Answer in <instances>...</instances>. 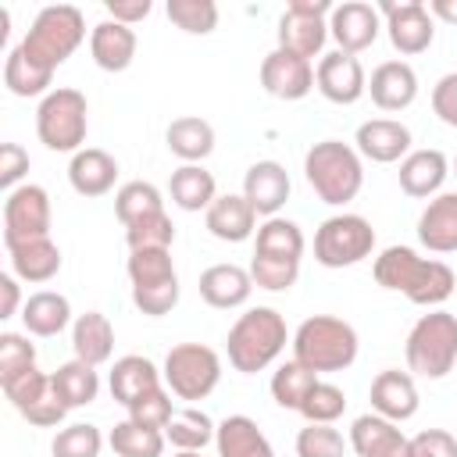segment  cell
<instances>
[{
  "label": "cell",
  "instance_id": "cell-26",
  "mask_svg": "<svg viewBox=\"0 0 457 457\" xmlns=\"http://www.w3.org/2000/svg\"><path fill=\"white\" fill-rule=\"evenodd\" d=\"M400 189L414 200H428V196H439L446 175H450V161L443 150H411L403 161H400Z\"/></svg>",
  "mask_w": 457,
  "mask_h": 457
},
{
  "label": "cell",
  "instance_id": "cell-40",
  "mask_svg": "<svg viewBox=\"0 0 457 457\" xmlns=\"http://www.w3.org/2000/svg\"><path fill=\"white\" fill-rule=\"evenodd\" d=\"M314 382H318V375H314L311 368H303L300 361H286V364H278L275 375H271V400H275L278 407L300 414V407H303L307 393L314 389Z\"/></svg>",
  "mask_w": 457,
  "mask_h": 457
},
{
  "label": "cell",
  "instance_id": "cell-45",
  "mask_svg": "<svg viewBox=\"0 0 457 457\" xmlns=\"http://www.w3.org/2000/svg\"><path fill=\"white\" fill-rule=\"evenodd\" d=\"M343 411H346V393L336 382H325V378L314 382V389L307 393V400L300 407L307 425H332L336 418H343Z\"/></svg>",
  "mask_w": 457,
  "mask_h": 457
},
{
  "label": "cell",
  "instance_id": "cell-25",
  "mask_svg": "<svg viewBox=\"0 0 457 457\" xmlns=\"http://www.w3.org/2000/svg\"><path fill=\"white\" fill-rule=\"evenodd\" d=\"M161 382H164V375H161L157 364H154L150 357H143V353H125V357H118L114 368H111V375H107V389H111V396H114L121 407H132L139 396L161 389Z\"/></svg>",
  "mask_w": 457,
  "mask_h": 457
},
{
  "label": "cell",
  "instance_id": "cell-19",
  "mask_svg": "<svg viewBox=\"0 0 457 457\" xmlns=\"http://www.w3.org/2000/svg\"><path fill=\"white\" fill-rule=\"evenodd\" d=\"M261 86L275 100H303L314 89V64L282 50V46H275L261 61Z\"/></svg>",
  "mask_w": 457,
  "mask_h": 457
},
{
  "label": "cell",
  "instance_id": "cell-22",
  "mask_svg": "<svg viewBox=\"0 0 457 457\" xmlns=\"http://www.w3.org/2000/svg\"><path fill=\"white\" fill-rule=\"evenodd\" d=\"M357 154L375 164H393L411 154V129L396 118H371L357 125Z\"/></svg>",
  "mask_w": 457,
  "mask_h": 457
},
{
  "label": "cell",
  "instance_id": "cell-17",
  "mask_svg": "<svg viewBox=\"0 0 457 457\" xmlns=\"http://www.w3.org/2000/svg\"><path fill=\"white\" fill-rule=\"evenodd\" d=\"M382 14L375 4H364V0H346V4H336L332 14H328V36L339 43L343 54H361L368 50L378 32H382Z\"/></svg>",
  "mask_w": 457,
  "mask_h": 457
},
{
  "label": "cell",
  "instance_id": "cell-31",
  "mask_svg": "<svg viewBox=\"0 0 457 457\" xmlns=\"http://www.w3.org/2000/svg\"><path fill=\"white\" fill-rule=\"evenodd\" d=\"M71 350L79 361H86L93 368L107 364L114 353V325L107 321V314H100V311L79 314L71 325Z\"/></svg>",
  "mask_w": 457,
  "mask_h": 457
},
{
  "label": "cell",
  "instance_id": "cell-35",
  "mask_svg": "<svg viewBox=\"0 0 457 457\" xmlns=\"http://www.w3.org/2000/svg\"><path fill=\"white\" fill-rule=\"evenodd\" d=\"M168 193H171V204L182 211H207L218 200V182L204 164H182L171 171Z\"/></svg>",
  "mask_w": 457,
  "mask_h": 457
},
{
  "label": "cell",
  "instance_id": "cell-47",
  "mask_svg": "<svg viewBox=\"0 0 457 457\" xmlns=\"http://www.w3.org/2000/svg\"><path fill=\"white\" fill-rule=\"evenodd\" d=\"M350 439L332 425H307L296 432V457H346Z\"/></svg>",
  "mask_w": 457,
  "mask_h": 457
},
{
  "label": "cell",
  "instance_id": "cell-12",
  "mask_svg": "<svg viewBox=\"0 0 457 457\" xmlns=\"http://www.w3.org/2000/svg\"><path fill=\"white\" fill-rule=\"evenodd\" d=\"M50 193L36 182H25L18 189L7 193L4 200V246H21L32 239H46L50 236Z\"/></svg>",
  "mask_w": 457,
  "mask_h": 457
},
{
  "label": "cell",
  "instance_id": "cell-3",
  "mask_svg": "<svg viewBox=\"0 0 457 457\" xmlns=\"http://www.w3.org/2000/svg\"><path fill=\"white\" fill-rule=\"evenodd\" d=\"M286 343H289V328L275 307H250L246 314L236 318V325L225 336L228 364L243 375L264 371L286 350Z\"/></svg>",
  "mask_w": 457,
  "mask_h": 457
},
{
  "label": "cell",
  "instance_id": "cell-2",
  "mask_svg": "<svg viewBox=\"0 0 457 457\" xmlns=\"http://www.w3.org/2000/svg\"><path fill=\"white\" fill-rule=\"evenodd\" d=\"M300 257H303L300 225L289 218H264V225H257V243L250 261L253 286L268 293L293 289V282L300 278Z\"/></svg>",
  "mask_w": 457,
  "mask_h": 457
},
{
  "label": "cell",
  "instance_id": "cell-42",
  "mask_svg": "<svg viewBox=\"0 0 457 457\" xmlns=\"http://www.w3.org/2000/svg\"><path fill=\"white\" fill-rule=\"evenodd\" d=\"M50 79H54V71H43V68H36L18 46L7 54V61H4V86L14 93V96H46L50 93Z\"/></svg>",
  "mask_w": 457,
  "mask_h": 457
},
{
  "label": "cell",
  "instance_id": "cell-28",
  "mask_svg": "<svg viewBox=\"0 0 457 457\" xmlns=\"http://www.w3.org/2000/svg\"><path fill=\"white\" fill-rule=\"evenodd\" d=\"M418 239L432 253L457 250V193H439L418 214Z\"/></svg>",
  "mask_w": 457,
  "mask_h": 457
},
{
  "label": "cell",
  "instance_id": "cell-14",
  "mask_svg": "<svg viewBox=\"0 0 457 457\" xmlns=\"http://www.w3.org/2000/svg\"><path fill=\"white\" fill-rule=\"evenodd\" d=\"M4 396L29 425H39V428H57L68 414V407L57 400L50 386V375H43L39 368H29L25 375L4 382Z\"/></svg>",
  "mask_w": 457,
  "mask_h": 457
},
{
  "label": "cell",
  "instance_id": "cell-53",
  "mask_svg": "<svg viewBox=\"0 0 457 457\" xmlns=\"http://www.w3.org/2000/svg\"><path fill=\"white\" fill-rule=\"evenodd\" d=\"M107 7V18L111 21H121V25H136V21H143L150 11H154V4L150 0H107L104 4Z\"/></svg>",
  "mask_w": 457,
  "mask_h": 457
},
{
  "label": "cell",
  "instance_id": "cell-55",
  "mask_svg": "<svg viewBox=\"0 0 457 457\" xmlns=\"http://www.w3.org/2000/svg\"><path fill=\"white\" fill-rule=\"evenodd\" d=\"M428 14L446 21V25H457V0H432L428 4Z\"/></svg>",
  "mask_w": 457,
  "mask_h": 457
},
{
  "label": "cell",
  "instance_id": "cell-11",
  "mask_svg": "<svg viewBox=\"0 0 457 457\" xmlns=\"http://www.w3.org/2000/svg\"><path fill=\"white\" fill-rule=\"evenodd\" d=\"M375 228L361 214H332L314 232V261L321 268H350L371 257Z\"/></svg>",
  "mask_w": 457,
  "mask_h": 457
},
{
  "label": "cell",
  "instance_id": "cell-10",
  "mask_svg": "<svg viewBox=\"0 0 457 457\" xmlns=\"http://www.w3.org/2000/svg\"><path fill=\"white\" fill-rule=\"evenodd\" d=\"M164 386L179 400H204L221 382V357L204 343H179L164 357Z\"/></svg>",
  "mask_w": 457,
  "mask_h": 457
},
{
  "label": "cell",
  "instance_id": "cell-30",
  "mask_svg": "<svg viewBox=\"0 0 457 457\" xmlns=\"http://www.w3.org/2000/svg\"><path fill=\"white\" fill-rule=\"evenodd\" d=\"M114 179H118V161L107 150L82 146L79 154H71L68 182L79 196H104V193L114 189Z\"/></svg>",
  "mask_w": 457,
  "mask_h": 457
},
{
  "label": "cell",
  "instance_id": "cell-15",
  "mask_svg": "<svg viewBox=\"0 0 457 457\" xmlns=\"http://www.w3.org/2000/svg\"><path fill=\"white\" fill-rule=\"evenodd\" d=\"M382 21H386V32H389V43L393 50H400L403 57H414V54H425L436 39V21L428 14V4L421 0H382L375 4Z\"/></svg>",
  "mask_w": 457,
  "mask_h": 457
},
{
  "label": "cell",
  "instance_id": "cell-29",
  "mask_svg": "<svg viewBox=\"0 0 457 457\" xmlns=\"http://www.w3.org/2000/svg\"><path fill=\"white\" fill-rule=\"evenodd\" d=\"M136 46H139L136 32L129 25H121V21H111V18L96 21L93 32H89L93 64L104 68V71H125L132 64V57H136Z\"/></svg>",
  "mask_w": 457,
  "mask_h": 457
},
{
  "label": "cell",
  "instance_id": "cell-41",
  "mask_svg": "<svg viewBox=\"0 0 457 457\" xmlns=\"http://www.w3.org/2000/svg\"><path fill=\"white\" fill-rule=\"evenodd\" d=\"M164 211V200H161V189L154 182H125L118 193H114V214L121 225H132L139 218H150V214H161Z\"/></svg>",
  "mask_w": 457,
  "mask_h": 457
},
{
  "label": "cell",
  "instance_id": "cell-16",
  "mask_svg": "<svg viewBox=\"0 0 457 457\" xmlns=\"http://www.w3.org/2000/svg\"><path fill=\"white\" fill-rule=\"evenodd\" d=\"M314 86L328 104L350 107L368 93V75L353 54L332 50V54H321V61L314 68Z\"/></svg>",
  "mask_w": 457,
  "mask_h": 457
},
{
  "label": "cell",
  "instance_id": "cell-43",
  "mask_svg": "<svg viewBox=\"0 0 457 457\" xmlns=\"http://www.w3.org/2000/svg\"><path fill=\"white\" fill-rule=\"evenodd\" d=\"M100 450H104V436L89 421H75V425L57 428V436L50 443L54 457H100Z\"/></svg>",
  "mask_w": 457,
  "mask_h": 457
},
{
  "label": "cell",
  "instance_id": "cell-39",
  "mask_svg": "<svg viewBox=\"0 0 457 457\" xmlns=\"http://www.w3.org/2000/svg\"><path fill=\"white\" fill-rule=\"evenodd\" d=\"M107 443H111V450L118 457H161L168 436L161 428H146V425H136L132 418H125V421H118L111 428Z\"/></svg>",
  "mask_w": 457,
  "mask_h": 457
},
{
  "label": "cell",
  "instance_id": "cell-57",
  "mask_svg": "<svg viewBox=\"0 0 457 457\" xmlns=\"http://www.w3.org/2000/svg\"><path fill=\"white\" fill-rule=\"evenodd\" d=\"M450 168H453V175H457V157H453V164H450Z\"/></svg>",
  "mask_w": 457,
  "mask_h": 457
},
{
  "label": "cell",
  "instance_id": "cell-13",
  "mask_svg": "<svg viewBox=\"0 0 457 457\" xmlns=\"http://www.w3.org/2000/svg\"><path fill=\"white\" fill-rule=\"evenodd\" d=\"M328 0H293L278 18V46L311 61L325 50L328 39Z\"/></svg>",
  "mask_w": 457,
  "mask_h": 457
},
{
  "label": "cell",
  "instance_id": "cell-49",
  "mask_svg": "<svg viewBox=\"0 0 457 457\" xmlns=\"http://www.w3.org/2000/svg\"><path fill=\"white\" fill-rule=\"evenodd\" d=\"M129 411V418L136 421V425H146V428H168V421L175 418V407H171V393L161 386V389H154V393H146V396H139L132 407H125Z\"/></svg>",
  "mask_w": 457,
  "mask_h": 457
},
{
  "label": "cell",
  "instance_id": "cell-44",
  "mask_svg": "<svg viewBox=\"0 0 457 457\" xmlns=\"http://www.w3.org/2000/svg\"><path fill=\"white\" fill-rule=\"evenodd\" d=\"M168 21L189 36H207L218 25L214 0H168Z\"/></svg>",
  "mask_w": 457,
  "mask_h": 457
},
{
  "label": "cell",
  "instance_id": "cell-50",
  "mask_svg": "<svg viewBox=\"0 0 457 457\" xmlns=\"http://www.w3.org/2000/svg\"><path fill=\"white\" fill-rule=\"evenodd\" d=\"M432 111L443 125L457 129V71L443 75L436 86H432Z\"/></svg>",
  "mask_w": 457,
  "mask_h": 457
},
{
  "label": "cell",
  "instance_id": "cell-32",
  "mask_svg": "<svg viewBox=\"0 0 457 457\" xmlns=\"http://www.w3.org/2000/svg\"><path fill=\"white\" fill-rule=\"evenodd\" d=\"M214 446H218V457H275L268 436L246 414H228L225 421H218Z\"/></svg>",
  "mask_w": 457,
  "mask_h": 457
},
{
  "label": "cell",
  "instance_id": "cell-8",
  "mask_svg": "<svg viewBox=\"0 0 457 457\" xmlns=\"http://www.w3.org/2000/svg\"><path fill=\"white\" fill-rule=\"evenodd\" d=\"M89 132V104L79 89H50L36 107V136L54 154H79Z\"/></svg>",
  "mask_w": 457,
  "mask_h": 457
},
{
  "label": "cell",
  "instance_id": "cell-46",
  "mask_svg": "<svg viewBox=\"0 0 457 457\" xmlns=\"http://www.w3.org/2000/svg\"><path fill=\"white\" fill-rule=\"evenodd\" d=\"M125 243H129V250H171L175 225L164 211L150 214V218H139V221L125 225Z\"/></svg>",
  "mask_w": 457,
  "mask_h": 457
},
{
  "label": "cell",
  "instance_id": "cell-24",
  "mask_svg": "<svg viewBox=\"0 0 457 457\" xmlns=\"http://www.w3.org/2000/svg\"><path fill=\"white\" fill-rule=\"evenodd\" d=\"M204 225L221 243H243L257 232V211L243 193H225L204 211Z\"/></svg>",
  "mask_w": 457,
  "mask_h": 457
},
{
  "label": "cell",
  "instance_id": "cell-48",
  "mask_svg": "<svg viewBox=\"0 0 457 457\" xmlns=\"http://www.w3.org/2000/svg\"><path fill=\"white\" fill-rule=\"evenodd\" d=\"M29 368H36V346L29 343V336L21 332H4L0 336V386L25 375Z\"/></svg>",
  "mask_w": 457,
  "mask_h": 457
},
{
  "label": "cell",
  "instance_id": "cell-9",
  "mask_svg": "<svg viewBox=\"0 0 457 457\" xmlns=\"http://www.w3.org/2000/svg\"><path fill=\"white\" fill-rule=\"evenodd\" d=\"M129 282H132V303L150 314L164 318L179 303V271L171 264V250H129Z\"/></svg>",
  "mask_w": 457,
  "mask_h": 457
},
{
  "label": "cell",
  "instance_id": "cell-5",
  "mask_svg": "<svg viewBox=\"0 0 457 457\" xmlns=\"http://www.w3.org/2000/svg\"><path fill=\"white\" fill-rule=\"evenodd\" d=\"M357 350H361L357 328L332 314L303 318L300 328L293 332V361H300L314 375L346 371L357 361Z\"/></svg>",
  "mask_w": 457,
  "mask_h": 457
},
{
  "label": "cell",
  "instance_id": "cell-27",
  "mask_svg": "<svg viewBox=\"0 0 457 457\" xmlns=\"http://www.w3.org/2000/svg\"><path fill=\"white\" fill-rule=\"evenodd\" d=\"M253 293V278H250V268H239V264H211L200 271V296L204 303L218 307V311H232V307H243Z\"/></svg>",
  "mask_w": 457,
  "mask_h": 457
},
{
  "label": "cell",
  "instance_id": "cell-20",
  "mask_svg": "<svg viewBox=\"0 0 457 457\" xmlns=\"http://www.w3.org/2000/svg\"><path fill=\"white\" fill-rule=\"evenodd\" d=\"M289 171L278 161H253L243 175V196L261 218H278V211L289 200Z\"/></svg>",
  "mask_w": 457,
  "mask_h": 457
},
{
  "label": "cell",
  "instance_id": "cell-6",
  "mask_svg": "<svg viewBox=\"0 0 457 457\" xmlns=\"http://www.w3.org/2000/svg\"><path fill=\"white\" fill-rule=\"evenodd\" d=\"M86 39V18L71 4H50L32 18L18 50L43 71H57Z\"/></svg>",
  "mask_w": 457,
  "mask_h": 457
},
{
  "label": "cell",
  "instance_id": "cell-52",
  "mask_svg": "<svg viewBox=\"0 0 457 457\" xmlns=\"http://www.w3.org/2000/svg\"><path fill=\"white\" fill-rule=\"evenodd\" d=\"M25 171H29V154L18 143H4L0 146V186L7 193L18 189V182H21Z\"/></svg>",
  "mask_w": 457,
  "mask_h": 457
},
{
  "label": "cell",
  "instance_id": "cell-37",
  "mask_svg": "<svg viewBox=\"0 0 457 457\" xmlns=\"http://www.w3.org/2000/svg\"><path fill=\"white\" fill-rule=\"evenodd\" d=\"M50 386H54L57 400H61L68 411H75V407H86V403L96 400V393H100V375H96L93 364H86V361L75 357V361H64V364L50 375Z\"/></svg>",
  "mask_w": 457,
  "mask_h": 457
},
{
  "label": "cell",
  "instance_id": "cell-51",
  "mask_svg": "<svg viewBox=\"0 0 457 457\" xmlns=\"http://www.w3.org/2000/svg\"><path fill=\"white\" fill-rule=\"evenodd\" d=\"M411 443H414V457H457V439L446 428H425L411 436Z\"/></svg>",
  "mask_w": 457,
  "mask_h": 457
},
{
  "label": "cell",
  "instance_id": "cell-38",
  "mask_svg": "<svg viewBox=\"0 0 457 457\" xmlns=\"http://www.w3.org/2000/svg\"><path fill=\"white\" fill-rule=\"evenodd\" d=\"M164 436H168V443H171L175 450H204L207 443H214L218 425H214L211 414H204L200 407H182V411H175V418L168 421Z\"/></svg>",
  "mask_w": 457,
  "mask_h": 457
},
{
  "label": "cell",
  "instance_id": "cell-33",
  "mask_svg": "<svg viewBox=\"0 0 457 457\" xmlns=\"http://www.w3.org/2000/svg\"><path fill=\"white\" fill-rule=\"evenodd\" d=\"M21 321H25V332H32V336H43V339L61 336L71 321V303L64 293L39 289L21 303Z\"/></svg>",
  "mask_w": 457,
  "mask_h": 457
},
{
  "label": "cell",
  "instance_id": "cell-54",
  "mask_svg": "<svg viewBox=\"0 0 457 457\" xmlns=\"http://www.w3.org/2000/svg\"><path fill=\"white\" fill-rule=\"evenodd\" d=\"M21 303V289H18V275H0V318H14Z\"/></svg>",
  "mask_w": 457,
  "mask_h": 457
},
{
  "label": "cell",
  "instance_id": "cell-21",
  "mask_svg": "<svg viewBox=\"0 0 457 457\" xmlns=\"http://www.w3.org/2000/svg\"><path fill=\"white\" fill-rule=\"evenodd\" d=\"M371 411L389 418V421H407L418 414V386H414V375L411 371H400V368H386L371 378Z\"/></svg>",
  "mask_w": 457,
  "mask_h": 457
},
{
  "label": "cell",
  "instance_id": "cell-1",
  "mask_svg": "<svg viewBox=\"0 0 457 457\" xmlns=\"http://www.w3.org/2000/svg\"><path fill=\"white\" fill-rule=\"evenodd\" d=\"M375 282L389 293H400L407 296L411 303L418 307H439L453 296V286H457V275L450 264L443 261H432V257H421L418 250L411 246H386L378 257H375Z\"/></svg>",
  "mask_w": 457,
  "mask_h": 457
},
{
  "label": "cell",
  "instance_id": "cell-23",
  "mask_svg": "<svg viewBox=\"0 0 457 457\" xmlns=\"http://www.w3.org/2000/svg\"><path fill=\"white\" fill-rule=\"evenodd\" d=\"M368 93L382 111H407L418 100V75L407 61H382L368 79Z\"/></svg>",
  "mask_w": 457,
  "mask_h": 457
},
{
  "label": "cell",
  "instance_id": "cell-34",
  "mask_svg": "<svg viewBox=\"0 0 457 457\" xmlns=\"http://www.w3.org/2000/svg\"><path fill=\"white\" fill-rule=\"evenodd\" d=\"M164 139H168V150L182 164H200L214 150V125L204 121V118H196V114H182V118H175L168 125Z\"/></svg>",
  "mask_w": 457,
  "mask_h": 457
},
{
  "label": "cell",
  "instance_id": "cell-4",
  "mask_svg": "<svg viewBox=\"0 0 457 457\" xmlns=\"http://www.w3.org/2000/svg\"><path fill=\"white\" fill-rule=\"evenodd\" d=\"M303 175L307 186L318 193L321 204L343 207L350 204L364 186V164L357 146L343 139H321L303 154Z\"/></svg>",
  "mask_w": 457,
  "mask_h": 457
},
{
  "label": "cell",
  "instance_id": "cell-18",
  "mask_svg": "<svg viewBox=\"0 0 457 457\" xmlns=\"http://www.w3.org/2000/svg\"><path fill=\"white\" fill-rule=\"evenodd\" d=\"M346 439H350V450L357 457H414L411 436H403L396 421H389L375 411L353 418Z\"/></svg>",
  "mask_w": 457,
  "mask_h": 457
},
{
  "label": "cell",
  "instance_id": "cell-56",
  "mask_svg": "<svg viewBox=\"0 0 457 457\" xmlns=\"http://www.w3.org/2000/svg\"><path fill=\"white\" fill-rule=\"evenodd\" d=\"M175 457H200V450H179Z\"/></svg>",
  "mask_w": 457,
  "mask_h": 457
},
{
  "label": "cell",
  "instance_id": "cell-36",
  "mask_svg": "<svg viewBox=\"0 0 457 457\" xmlns=\"http://www.w3.org/2000/svg\"><path fill=\"white\" fill-rule=\"evenodd\" d=\"M7 253H11V275H18L21 282H50L61 271V246L50 236L11 246Z\"/></svg>",
  "mask_w": 457,
  "mask_h": 457
},
{
  "label": "cell",
  "instance_id": "cell-7",
  "mask_svg": "<svg viewBox=\"0 0 457 457\" xmlns=\"http://www.w3.org/2000/svg\"><path fill=\"white\" fill-rule=\"evenodd\" d=\"M407 368L421 378H446L457 368V314L436 307L414 321L403 343Z\"/></svg>",
  "mask_w": 457,
  "mask_h": 457
}]
</instances>
